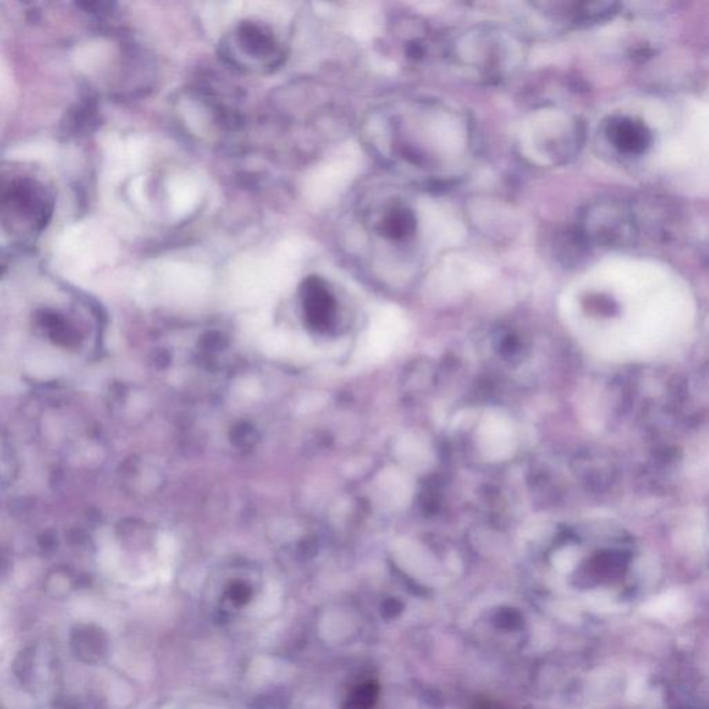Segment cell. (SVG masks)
<instances>
[{"label": "cell", "instance_id": "cell-1", "mask_svg": "<svg viewBox=\"0 0 709 709\" xmlns=\"http://www.w3.org/2000/svg\"><path fill=\"white\" fill-rule=\"evenodd\" d=\"M3 229L17 236L39 235L52 218V193L45 183L32 176H12L2 182Z\"/></svg>", "mask_w": 709, "mask_h": 709}, {"label": "cell", "instance_id": "cell-2", "mask_svg": "<svg viewBox=\"0 0 709 709\" xmlns=\"http://www.w3.org/2000/svg\"><path fill=\"white\" fill-rule=\"evenodd\" d=\"M221 57L241 73L268 74L283 63V49L268 25L243 21L222 39Z\"/></svg>", "mask_w": 709, "mask_h": 709}, {"label": "cell", "instance_id": "cell-3", "mask_svg": "<svg viewBox=\"0 0 709 709\" xmlns=\"http://www.w3.org/2000/svg\"><path fill=\"white\" fill-rule=\"evenodd\" d=\"M586 244L603 248L631 247L639 237L635 211L621 200H600L583 212L578 229Z\"/></svg>", "mask_w": 709, "mask_h": 709}, {"label": "cell", "instance_id": "cell-4", "mask_svg": "<svg viewBox=\"0 0 709 709\" xmlns=\"http://www.w3.org/2000/svg\"><path fill=\"white\" fill-rule=\"evenodd\" d=\"M599 140L608 156L619 163H635L654 145L649 125L635 115L615 113L601 122Z\"/></svg>", "mask_w": 709, "mask_h": 709}, {"label": "cell", "instance_id": "cell-5", "mask_svg": "<svg viewBox=\"0 0 709 709\" xmlns=\"http://www.w3.org/2000/svg\"><path fill=\"white\" fill-rule=\"evenodd\" d=\"M301 295L308 322L318 329L329 325L334 313V298L326 283L318 276L308 277L302 283Z\"/></svg>", "mask_w": 709, "mask_h": 709}, {"label": "cell", "instance_id": "cell-6", "mask_svg": "<svg viewBox=\"0 0 709 709\" xmlns=\"http://www.w3.org/2000/svg\"><path fill=\"white\" fill-rule=\"evenodd\" d=\"M107 636L93 625H81L71 635V650L85 664H97L107 653Z\"/></svg>", "mask_w": 709, "mask_h": 709}, {"label": "cell", "instance_id": "cell-7", "mask_svg": "<svg viewBox=\"0 0 709 709\" xmlns=\"http://www.w3.org/2000/svg\"><path fill=\"white\" fill-rule=\"evenodd\" d=\"M380 233L387 239L402 241L416 232V215L405 207H392L380 221Z\"/></svg>", "mask_w": 709, "mask_h": 709}, {"label": "cell", "instance_id": "cell-8", "mask_svg": "<svg viewBox=\"0 0 709 709\" xmlns=\"http://www.w3.org/2000/svg\"><path fill=\"white\" fill-rule=\"evenodd\" d=\"M258 433L255 428L247 426V424H240L235 430L232 431V442L239 448H251L257 444Z\"/></svg>", "mask_w": 709, "mask_h": 709}, {"label": "cell", "instance_id": "cell-9", "mask_svg": "<svg viewBox=\"0 0 709 709\" xmlns=\"http://www.w3.org/2000/svg\"><path fill=\"white\" fill-rule=\"evenodd\" d=\"M251 593L253 592H251L246 583L236 582L230 586L228 593H226V599L232 603V606L241 607L250 600Z\"/></svg>", "mask_w": 709, "mask_h": 709}]
</instances>
